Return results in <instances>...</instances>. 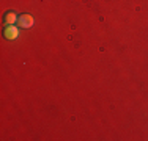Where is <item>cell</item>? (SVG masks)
<instances>
[{
  "instance_id": "cell-1",
  "label": "cell",
  "mask_w": 148,
  "mask_h": 141,
  "mask_svg": "<svg viewBox=\"0 0 148 141\" xmlns=\"http://www.w3.org/2000/svg\"><path fill=\"white\" fill-rule=\"evenodd\" d=\"M3 36H5L6 39H10V41L16 39V38L19 36V28H17L16 25H6L5 30H3Z\"/></svg>"
},
{
  "instance_id": "cell-2",
  "label": "cell",
  "mask_w": 148,
  "mask_h": 141,
  "mask_svg": "<svg viewBox=\"0 0 148 141\" xmlns=\"http://www.w3.org/2000/svg\"><path fill=\"white\" fill-rule=\"evenodd\" d=\"M17 24H19V27H22V28H30L35 24V19L30 16V14H22V16H19Z\"/></svg>"
},
{
  "instance_id": "cell-3",
  "label": "cell",
  "mask_w": 148,
  "mask_h": 141,
  "mask_svg": "<svg viewBox=\"0 0 148 141\" xmlns=\"http://www.w3.org/2000/svg\"><path fill=\"white\" fill-rule=\"evenodd\" d=\"M17 20H19V17L16 16V13L10 11V13L5 14V24H6V25H14Z\"/></svg>"
}]
</instances>
